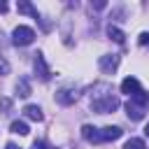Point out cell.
I'll use <instances>...</instances> for the list:
<instances>
[{"label": "cell", "mask_w": 149, "mask_h": 149, "mask_svg": "<svg viewBox=\"0 0 149 149\" xmlns=\"http://www.w3.org/2000/svg\"><path fill=\"white\" fill-rule=\"evenodd\" d=\"M91 107L100 114H107V112H114L119 107V98L114 95L112 86L109 84H98L93 86V93H91Z\"/></svg>", "instance_id": "cell-1"}, {"label": "cell", "mask_w": 149, "mask_h": 149, "mask_svg": "<svg viewBox=\"0 0 149 149\" xmlns=\"http://www.w3.org/2000/svg\"><path fill=\"white\" fill-rule=\"evenodd\" d=\"M147 105H149V93H137V95H133L128 102H126V109H128V119H133V121H140L142 116H144V112H147Z\"/></svg>", "instance_id": "cell-2"}, {"label": "cell", "mask_w": 149, "mask_h": 149, "mask_svg": "<svg viewBox=\"0 0 149 149\" xmlns=\"http://www.w3.org/2000/svg\"><path fill=\"white\" fill-rule=\"evenodd\" d=\"M33 40H35V30L28 28V26H16L14 33H12V42L16 47H28Z\"/></svg>", "instance_id": "cell-3"}, {"label": "cell", "mask_w": 149, "mask_h": 149, "mask_svg": "<svg viewBox=\"0 0 149 149\" xmlns=\"http://www.w3.org/2000/svg\"><path fill=\"white\" fill-rule=\"evenodd\" d=\"M119 61H121V58H119L116 54H107V56H100V61H98V63H100V70H102V72L112 74V72L119 68Z\"/></svg>", "instance_id": "cell-4"}, {"label": "cell", "mask_w": 149, "mask_h": 149, "mask_svg": "<svg viewBox=\"0 0 149 149\" xmlns=\"http://www.w3.org/2000/svg\"><path fill=\"white\" fill-rule=\"evenodd\" d=\"M121 93H128V95L133 98V95L142 93V86H140V81H137L135 77H126V79L121 81Z\"/></svg>", "instance_id": "cell-5"}, {"label": "cell", "mask_w": 149, "mask_h": 149, "mask_svg": "<svg viewBox=\"0 0 149 149\" xmlns=\"http://www.w3.org/2000/svg\"><path fill=\"white\" fill-rule=\"evenodd\" d=\"M35 72H37V77H40L42 81H47V79L51 77V70L47 68V63H44V56H42V54H35Z\"/></svg>", "instance_id": "cell-6"}, {"label": "cell", "mask_w": 149, "mask_h": 149, "mask_svg": "<svg viewBox=\"0 0 149 149\" xmlns=\"http://www.w3.org/2000/svg\"><path fill=\"white\" fill-rule=\"evenodd\" d=\"M121 128L119 126H105L100 128V142H112V140H119L121 137Z\"/></svg>", "instance_id": "cell-7"}, {"label": "cell", "mask_w": 149, "mask_h": 149, "mask_svg": "<svg viewBox=\"0 0 149 149\" xmlns=\"http://www.w3.org/2000/svg\"><path fill=\"white\" fill-rule=\"evenodd\" d=\"M56 100H58L61 105H72V102L77 100V91H74V88H61V91L56 93Z\"/></svg>", "instance_id": "cell-8"}, {"label": "cell", "mask_w": 149, "mask_h": 149, "mask_svg": "<svg viewBox=\"0 0 149 149\" xmlns=\"http://www.w3.org/2000/svg\"><path fill=\"white\" fill-rule=\"evenodd\" d=\"M81 137L86 140V142H93V144H98L100 142V128H93V126H81Z\"/></svg>", "instance_id": "cell-9"}, {"label": "cell", "mask_w": 149, "mask_h": 149, "mask_svg": "<svg viewBox=\"0 0 149 149\" xmlns=\"http://www.w3.org/2000/svg\"><path fill=\"white\" fill-rule=\"evenodd\" d=\"M23 114L28 116V119H33V121H42L44 116H42V109L37 107V105H26L23 107Z\"/></svg>", "instance_id": "cell-10"}, {"label": "cell", "mask_w": 149, "mask_h": 149, "mask_svg": "<svg viewBox=\"0 0 149 149\" xmlns=\"http://www.w3.org/2000/svg\"><path fill=\"white\" fill-rule=\"evenodd\" d=\"M107 35H109V40H114V42H119V44H123V40H126V35H123L116 26H107Z\"/></svg>", "instance_id": "cell-11"}, {"label": "cell", "mask_w": 149, "mask_h": 149, "mask_svg": "<svg viewBox=\"0 0 149 149\" xmlns=\"http://www.w3.org/2000/svg\"><path fill=\"white\" fill-rule=\"evenodd\" d=\"M16 91H19V95H21V98H28V95H30V84H28V79H26V77H23V79H19Z\"/></svg>", "instance_id": "cell-12"}, {"label": "cell", "mask_w": 149, "mask_h": 149, "mask_svg": "<svg viewBox=\"0 0 149 149\" xmlns=\"http://www.w3.org/2000/svg\"><path fill=\"white\" fill-rule=\"evenodd\" d=\"M12 133H19V135H28V123L26 121H12Z\"/></svg>", "instance_id": "cell-13"}, {"label": "cell", "mask_w": 149, "mask_h": 149, "mask_svg": "<svg viewBox=\"0 0 149 149\" xmlns=\"http://www.w3.org/2000/svg\"><path fill=\"white\" fill-rule=\"evenodd\" d=\"M19 12H26V14H30L33 19H40V14H37V9L30 5V2H19Z\"/></svg>", "instance_id": "cell-14"}, {"label": "cell", "mask_w": 149, "mask_h": 149, "mask_svg": "<svg viewBox=\"0 0 149 149\" xmlns=\"http://www.w3.org/2000/svg\"><path fill=\"white\" fill-rule=\"evenodd\" d=\"M123 149H147V144H144L140 137H130V140L123 144Z\"/></svg>", "instance_id": "cell-15"}, {"label": "cell", "mask_w": 149, "mask_h": 149, "mask_svg": "<svg viewBox=\"0 0 149 149\" xmlns=\"http://www.w3.org/2000/svg\"><path fill=\"white\" fill-rule=\"evenodd\" d=\"M7 72H9V63L5 58H0V74H7Z\"/></svg>", "instance_id": "cell-16"}, {"label": "cell", "mask_w": 149, "mask_h": 149, "mask_svg": "<svg viewBox=\"0 0 149 149\" xmlns=\"http://www.w3.org/2000/svg\"><path fill=\"white\" fill-rule=\"evenodd\" d=\"M33 149H51V147H49L47 142H37V140H35V144H33Z\"/></svg>", "instance_id": "cell-17"}, {"label": "cell", "mask_w": 149, "mask_h": 149, "mask_svg": "<svg viewBox=\"0 0 149 149\" xmlns=\"http://www.w3.org/2000/svg\"><path fill=\"white\" fill-rule=\"evenodd\" d=\"M140 44L149 47V33H142V35H140Z\"/></svg>", "instance_id": "cell-18"}, {"label": "cell", "mask_w": 149, "mask_h": 149, "mask_svg": "<svg viewBox=\"0 0 149 149\" xmlns=\"http://www.w3.org/2000/svg\"><path fill=\"white\" fill-rule=\"evenodd\" d=\"M7 9H9V7H7V2H2V0H0V12H7Z\"/></svg>", "instance_id": "cell-19"}, {"label": "cell", "mask_w": 149, "mask_h": 149, "mask_svg": "<svg viewBox=\"0 0 149 149\" xmlns=\"http://www.w3.org/2000/svg\"><path fill=\"white\" fill-rule=\"evenodd\" d=\"M5 149H19V147H16V144H14V142H9V144H7V147H5Z\"/></svg>", "instance_id": "cell-20"}, {"label": "cell", "mask_w": 149, "mask_h": 149, "mask_svg": "<svg viewBox=\"0 0 149 149\" xmlns=\"http://www.w3.org/2000/svg\"><path fill=\"white\" fill-rule=\"evenodd\" d=\"M144 135H147V137H149V123H147V126H144Z\"/></svg>", "instance_id": "cell-21"}]
</instances>
